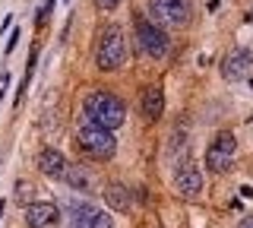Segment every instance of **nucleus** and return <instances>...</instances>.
Wrapping results in <instances>:
<instances>
[{
	"label": "nucleus",
	"instance_id": "obj_1",
	"mask_svg": "<svg viewBox=\"0 0 253 228\" xmlns=\"http://www.w3.org/2000/svg\"><path fill=\"white\" fill-rule=\"evenodd\" d=\"M83 114L89 117V124H98L105 130H117L126 121V108L124 101L111 92H92L89 98L83 101Z\"/></svg>",
	"mask_w": 253,
	"mask_h": 228
},
{
	"label": "nucleus",
	"instance_id": "obj_2",
	"mask_svg": "<svg viewBox=\"0 0 253 228\" xmlns=\"http://www.w3.org/2000/svg\"><path fill=\"white\" fill-rule=\"evenodd\" d=\"M76 139H79V146H83L89 155H95V159H111L114 149H117L114 133L98 127V124H83V127L76 130Z\"/></svg>",
	"mask_w": 253,
	"mask_h": 228
},
{
	"label": "nucleus",
	"instance_id": "obj_3",
	"mask_svg": "<svg viewBox=\"0 0 253 228\" xmlns=\"http://www.w3.org/2000/svg\"><path fill=\"white\" fill-rule=\"evenodd\" d=\"M126 57V38H124V29L121 26H108L101 32V42H98V67L101 70H117Z\"/></svg>",
	"mask_w": 253,
	"mask_h": 228
},
{
	"label": "nucleus",
	"instance_id": "obj_4",
	"mask_svg": "<svg viewBox=\"0 0 253 228\" xmlns=\"http://www.w3.org/2000/svg\"><path fill=\"white\" fill-rule=\"evenodd\" d=\"M155 26H187L190 22V3L187 0H149Z\"/></svg>",
	"mask_w": 253,
	"mask_h": 228
},
{
	"label": "nucleus",
	"instance_id": "obj_5",
	"mask_svg": "<svg viewBox=\"0 0 253 228\" xmlns=\"http://www.w3.org/2000/svg\"><path fill=\"white\" fill-rule=\"evenodd\" d=\"M136 42H139V51L149 54V57H162V54H168V35H165L162 26H155V22L149 19H139L136 22Z\"/></svg>",
	"mask_w": 253,
	"mask_h": 228
},
{
	"label": "nucleus",
	"instance_id": "obj_6",
	"mask_svg": "<svg viewBox=\"0 0 253 228\" xmlns=\"http://www.w3.org/2000/svg\"><path fill=\"white\" fill-rule=\"evenodd\" d=\"M234 152H237V139H234V133L221 130L218 137L209 143V149H206V165H209L212 171H228V165H231Z\"/></svg>",
	"mask_w": 253,
	"mask_h": 228
},
{
	"label": "nucleus",
	"instance_id": "obj_7",
	"mask_svg": "<svg viewBox=\"0 0 253 228\" xmlns=\"http://www.w3.org/2000/svg\"><path fill=\"white\" fill-rule=\"evenodd\" d=\"M250 70H253V51H247V48L228 51V57L221 60V76L228 83H237L244 76H250Z\"/></svg>",
	"mask_w": 253,
	"mask_h": 228
},
{
	"label": "nucleus",
	"instance_id": "obj_8",
	"mask_svg": "<svg viewBox=\"0 0 253 228\" xmlns=\"http://www.w3.org/2000/svg\"><path fill=\"white\" fill-rule=\"evenodd\" d=\"M174 187H177V193L184 196V200H196V196L203 193V187H206V181H203V171L196 168V165L184 162V165L177 168V178H174Z\"/></svg>",
	"mask_w": 253,
	"mask_h": 228
},
{
	"label": "nucleus",
	"instance_id": "obj_9",
	"mask_svg": "<svg viewBox=\"0 0 253 228\" xmlns=\"http://www.w3.org/2000/svg\"><path fill=\"white\" fill-rule=\"evenodd\" d=\"M60 219V209L54 203H29L26 206V225L29 228H54Z\"/></svg>",
	"mask_w": 253,
	"mask_h": 228
},
{
	"label": "nucleus",
	"instance_id": "obj_10",
	"mask_svg": "<svg viewBox=\"0 0 253 228\" xmlns=\"http://www.w3.org/2000/svg\"><path fill=\"white\" fill-rule=\"evenodd\" d=\"M139 111L146 121H158V117L165 114V92H162V86H146L142 89V98H139Z\"/></svg>",
	"mask_w": 253,
	"mask_h": 228
},
{
	"label": "nucleus",
	"instance_id": "obj_11",
	"mask_svg": "<svg viewBox=\"0 0 253 228\" xmlns=\"http://www.w3.org/2000/svg\"><path fill=\"white\" fill-rule=\"evenodd\" d=\"M67 159L57 152V149H42V155H38V168H42V175L47 178H63L67 175Z\"/></svg>",
	"mask_w": 253,
	"mask_h": 228
},
{
	"label": "nucleus",
	"instance_id": "obj_12",
	"mask_svg": "<svg viewBox=\"0 0 253 228\" xmlns=\"http://www.w3.org/2000/svg\"><path fill=\"white\" fill-rule=\"evenodd\" d=\"M63 181H67L70 187H76V190H83V193H95V178L83 168V165H67Z\"/></svg>",
	"mask_w": 253,
	"mask_h": 228
},
{
	"label": "nucleus",
	"instance_id": "obj_13",
	"mask_svg": "<svg viewBox=\"0 0 253 228\" xmlns=\"http://www.w3.org/2000/svg\"><path fill=\"white\" fill-rule=\"evenodd\" d=\"M105 200H108V206L117 209V212L130 209V190H126L124 184H108L105 187Z\"/></svg>",
	"mask_w": 253,
	"mask_h": 228
},
{
	"label": "nucleus",
	"instance_id": "obj_14",
	"mask_svg": "<svg viewBox=\"0 0 253 228\" xmlns=\"http://www.w3.org/2000/svg\"><path fill=\"white\" fill-rule=\"evenodd\" d=\"M92 228H114V222H111V216L108 212H95V219H92Z\"/></svg>",
	"mask_w": 253,
	"mask_h": 228
},
{
	"label": "nucleus",
	"instance_id": "obj_15",
	"mask_svg": "<svg viewBox=\"0 0 253 228\" xmlns=\"http://www.w3.org/2000/svg\"><path fill=\"white\" fill-rule=\"evenodd\" d=\"M29 196H32V184H29V181H19V184H16V200L26 203Z\"/></svg>",
	"mask_w": 253,
	"mask_h": 228
},
{
	"label": "nucleus",
	"instance_id": "obj_16",
	"mask_svg": "<svg viewBox=\"0 0 253 228\" xmlns=\"http://www.w3.org/2000/svg\"><path fill=\"white\" fill-rule=\"evenodd\" d=\"M95 3H98V6H101V10H114V6H117V3H121V0H95Z\"/></svg>",
	"mask_w": 253,
	"mask_h": 228
},
{
	"label": "nucleus",
	"instance_id": "obj_17",
	"mask_svg": "<svg viewBox=\"0 0 253 228\" xmlns=\"http://www.w3.org/2000/svg\"><path fill=\"white\" fill-rule=\"evenodd\" d=\"M237 228H253V216H247V219H244V222L237 225Z\"/></svg>",
	"mask_w": 253,
	"mask_h": 228
}]
</instances>
